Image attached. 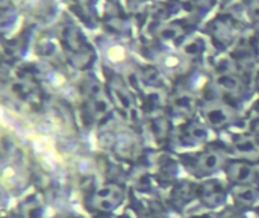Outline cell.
<instances>
[{
	"label": "cell",
	"mask_w": 259,
	"mask_h": 218,
	"mask_svg": "<svg viewBox=\"0 0 259 218\" xmlns=\"http://www.w3.org/2000/svg\"><path fill=\"white\" fill-rule=\"evenodd\" d=\"M217 218H244V215L240 212V211H235V209H226L223 211Z\"/></svg>",
	"instance_id": "8992f818"
},
{
	"label": "cell",
	"mask_w": 259,
	"mask_h": 218,
	"mask_svg": "<svg viewBox=\"0 0 259 218\" xmlns=\"http://www.w3.org/2000/svg\"><path fill=\"white\" fill-rule=\"evenodd\" d=\"M223 165H225V158L222 153L215 150L205 152L196 159V170L200 175H212L219 171Z\"/></svg>",
	"instance_id": "7a4b0ae2"
},
{
	"label": "cell",
	"mask_w": 259,
	"mask_h": 218,
	"mask_svg": "<svg viewBox=\"0 0 259 218\" xmlns=\"http://www.w3.org/2000/svg\"><path fill=\"white\" fill-rule=\"evenodd\" d=\"M115 218H132L131 215H118V217H115Z\"/></svg>",
	"instance_id": "ba28073f"
},
{
	"label": "cell",
	"mask_w": 259,
	"mask_h": 218,
	"mask_svg": "<svg viewBox=\"0 0 259 218\" xmlns=\"http://www.w3.org/2000/svg\"><path fill=\"white\" fill-rule=\"evenodd\" d=\"M225 171L228 179L234 185H256L259 179L258 168L253 162L234 159L225 164Z\"/></svg>",
	"instance_id": "6da1fadb"
},
{
	"label": "cell",
	"mask_w": 259,
	"mask_h": 218,
	"mask_svg": "<svg viewBox=\"0 0 259 218\" xmlns=\"http://www.w3.org/2000/svg\"><path fill=\"white\" fill-rule=\"evenodd\" d=\"M187 218H215L211 212L208 211H199V212H193V214H188Z\"/></svg>",
	"instance_id": "52a82bcc"
},
{
	"label": "cell",
	"mask_w": 259,
	"mask_h": 218,
	"mask_svg": "<svg viewBox=\"0 0 259 218\" xmlns=\"http://www.w3.org/2000/svg\"><path fill=\"white\" fill-rule=\"evenodd\" d=\"M200 196L208 206H219L225 202V188L219 181H208L200 187Z\"/></svg>",
	"instance_id": "277c9868"
},
{
	"label": "cell",
	"mask_w": 259,
	"mask_h": 218,
	"mask_svg": "<svg viewBox=\"0 0 259 218\" xmlns=\"http://www.w3.org/2000/svg\"><path fill=\"white\" fill-rule=\"evenodd\" d=\"M234 153L237 159L256 162L259 161V143L255 138H241L234 143Z\"/></svg>",
	"instance_id": "5b68a950"
},
{
	"label": "cell",
	"mask_w": 259,
	"mask_h": 218,
	"mask_svg": "<svg viewBox=\"0 0 259 218\" xmlns=\"http://www.w3.org/2000/svg\"><path fill=\"white\" fill-rule=\"evenodd\" d=\"M231 196L237 205L250 208L259 202V188L256 185H234L231 188Z\"/></svg>",
	"instance_id": "3957f363"
},
{
	"label": "cell",
	"mask_w": 259,
	"mask_h": 218,
	"mask_svg": "<svg viewBox=\"0 0 259 218\" xmlns=\"http://www.w3.org/2000/svg\"><path fill=\"white\" fill-rule=\"evenodd\" d=\"M256 141H258V143H259V127H258V129H256Z\"/></svg>",
	"instance_id": "9c48e42d"
}]
</instances>
